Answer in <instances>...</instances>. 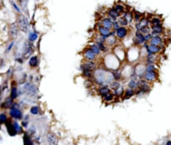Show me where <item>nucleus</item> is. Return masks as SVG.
Instances as JSON below:
<instances>
[{"label": "nucleus", "mask_w": 171, "mask_h": 145, "mask_svg": "<svg viewBox=\"0 0 171 145\" xmlns=\"http://www.w3.org/2000/svg\"><path fill=\"white\" fill-rule=\"evenodd\" d=\"M93 78H94L95 83L99 86L111 84L115 79L113 71L103 69V68H100V69H97L93 73Z\"/></svg>", "instance_id": "f257e3e1"}, {"label": "nucleus", "mask_w": 171, "mask_h": 145, "mask_svg": "<svg viewBox=\"0 0 171 145\" xmlns=\"http://www.w3.org/2000/svg\"><path fill=\"white\" fill-rule=\"evenodd\" d=\"M17 24H18L19 28L21 31L23 32H27L28 31V28H29V22L27 20L26 17L22 14H19L18 17H17Z\"/></svg>", "instance_id": "f03ea898"}, {"label": "nucleus", "mask_w": 171, "mask_h": 145, "mask_svg": "<svg viewBox=\"0 0 171 145\" xmlns=\"http://www.w3.org/2000/svg\"><path fill=\"white\" fill-rule=\"evenodd\" d=\"M34 51V47H33V44H32V42L30 41H27L25 42V46L23 48V55H22V57L24 58V59H27V58H29L31 56V54L33 53Z\"/></svg>", "instance_id": "7ed1b4c3"}, {"label": "nucleus", "mask_w": 171, "mask_h": 145, "mask_svg": "<svg viewBox=\"0 0 171 145\" xmlns=\"http://www.w3.org/2000/svg\"><path fill=\"white\" fill-rule=\"evenodd\" d=\"M148 82H149V81H147L145 79H142L138 82V88H139L140 93H147L150 91L151 86H150V84Z\"/></svg>", "instance_id": "20e7f679"}, {"label": "nucleus", "mask_w": 171, "mask_h": 145, "mask_svg": "<svg viewBox=\"0 0 171 145\" xmlns=\"http://www.w3.org/2000/svg\"><path fill=\"white\" fill-rule=\"evenodd\" d=\"M23 91L26 94H28V95L33 96V95H36L37 88L32 83H25L23 85Z\"/></svg>", "instance_id": "39448f33"}, {"label": "nucleus", "mask_w": 171, "mask_h": 145, "mask_svg": "<svg viewBox=\"0 0 171 145\" xmlns=\"http://www.w3.org/2000/svg\"><path fill=\"white\" fill-rule=\"evenodd\" d=\"M9 115H10V117H11V118L16 119V120H20V119H22V117H23L21 110H20L19 108H15V107H11V108H10Z\"/></svg>", "instance_id": "423d86ee"}, {"label": "nucleus", "mask_w": 171, "mask_h": 145, "mask_svg": "<svg viewBox=\"0 0 171 145\" xmlns=\"http://www.w3.org/2000/svg\"><path fill=\"white\" fill-rule=\"evenodd\" d=\"M98 32H99V34L101 35V36H104L105 38L111 36V35L116 34V32H111V30H110V28L103 26V25H102V26H100L99 28H98Z\"/></svg>", "instance_id": "0eeeda50"}, {"label": "nucleus", "mask_w": 171, "mask_h": 145, "mask_svg": "<svg viewBox=\"0 0 171 145\" xmlns=\"http://www.w3.org/2000/svg\"><path fill=\"white\" fill-rule=\"evenodd\" d=\"M135 44L136 45H140V44H143V43L146 42L145 40V34L140 31V30H137L136 33H135V40H134Z\"/></svg>", "instance_id": "6e6552de"}, {"label": "nucleus", "mask_w": 171, "mask_h": 145, "mask_svg": "<svg viewBox=\"0 0 171 145\" xmlns=\"http://www.w3.org/2000/svg\"><path fill=\"white\" fill-rule=\"evenodd\" d=\"M18 24L16 23H12L9 27V36L11 39H15L18 35Z\"/></svg>", "instance_id": "1a4fd4ad"}, {"label": "nucleus", "mask_w": 171, "mask_h": 145, "mask_svg": "<svg viewBox=\"0 0 171 145\" xmlns=\"http://www.w3.org/2000/svg\"><path fill=\"white\" fill-rule=\"evenodd\" d=\"M97 67V64L93 60H87L86 62L82 63L81 69H89V70H94Z\"/></svg>", "instance_id": "9d476101"}, {"label": "nucleus", "mask_w": 171, "mask_h": 145, "mask_svg": "<svg viewBox=\"0 0 171 145\" xmlns=\"http://www.w3.org/2000/svg\"><path fill=\"white\" fill-rule=\"evenodd\" d=\"M116 32V36L119 38V39H123V38L126 37V35L128 34V30L125 26H120L119 28L115 30Z\"/></svg>", "instance_id": "9b49d317"}, {"label": "nucleus", "mask_w": 171, "mask_h": 145, "mask_svg": "<svg viewBox=\"0 0 171 145\" xmlns=\"http://www.w3.org/2000/svg\"><path fill=\"white\" fill-rule=\"evenodd\" d=\"M157 78V74L155 71H146L144 74V79L149 81V82H153Z\"/></svg>", "instance_id": "f8f14e48"}, {"label": "nucleus", "mask_w": 171, "mask_h": 145, "mask_svg": "<svg viewBox=\"0 0 171 145\" xmlns=\"http://www.w3.org/2000/svg\"><path fill=\"white\" fill-rule=\"evenodd\" d=\"M146 50H147L148 53L156 54V53L161 51V48L159 47V45H155V44H151V43H150V45H147Z\"/></svg>", "instance_id": "ddd939ff"}, {"label": "nucleus", "mask_w": 171, "mask_h": 145, "mask_svg": "<svg viewBox=\"0 0 171 145\" xmlns=\"http://www.w3.org/2000/svg\"><path fill=\"white\" fill-rule=\"evenodd\" d=\"M84 57L86 58L87 60H94L95 58H96V53L95 52H93L91 49H86L84 51Z\"/></svg>", "instance_id": "4468645a"}, {"label": "nucleus", "mask_w": 171, "mask_h": 145, "mask_svg": "<svg viewBox=\"0 0 171 145\" xmlns=\"http://www.w3.org/2000/svg\"><path fill=\"white\" fill-rule=\"evenodd\" d=\"M6 129H7V132H8V134H10L11 136H14L16 135V131H15L14 129V126H13V122H10V121H7L6 123Z\"/></svg>", "instance_id": "2eb2a0df"}, {"label": "nucleus", "mask_w": 171, "mask_h": 145, "mask_svg": "<svg viewBox=\"0 0 171 145\" xmlns=\"http://www.w3.org/2000/svg\"><path fill=\"white\" fill-rule=\"evenodd\" d=\"M110 92H111V90H110V88L108 87V85H102L98 88V93H99V95L102 96V97Z\"/></svg>", "instance_id": "dca6fc26"}, {"label": "nucleus", "mask_w": 171, "mask_h": 145, "mask_svg": "<svg viewBox=\"0 0 171 145\" xmlns=\"http://www.w3.org/2000/svg\"><path fill=\"white\" fill-rule=\"evenodd\" d=\"M107 14H108V16H109L112 20L118 19V18H119V16H120V13L117 11V10H115L114 8L108 10V13Z\"/></svg>", "instance_id": "f3484780"}, {"label": "nucleus", "mask_w": 171, "mask_h": 145, "mask_svg": "<svg viewBox=\"0 0 171 145\" xmlns=\"http://www.w3.org/2000/svg\"><path fill=\"white\" fill-rule=\"evenodd\" d=\"M23 143L25 145H32L33 144V140L31 138V135L28 133V132H25L23 135Z\"/></svg>", "instance_id": "a211bd4d"}, {"label": "nucleus", "mask_w": 171, "mask_h": 145, "mask_svg": "<svg viewBox=\"0 0 171 145\" xmlns=\"http://www.w3.org/2000/svg\"><path fill=\"white\" fill-rule=\"evenodd\" d=\"M150 43L151 44H155V45H161L162 44V38L160 35H155V36H153L151 38V40H150Z\"/></svg>", "instance_id": "6ab92c4d"}, {"label": "nucleus", "mask_w": 171, "mask_h": 145, "mask_svg": "<svg viewBox=\"0 0 171 145\" xmlns=\"http://www.w3.org/2000/svg\"><path fill=\"white\" fill-rule=\"evenodd\" d=\"M101 23L103 26H105V27H108V28H111V27H113V23H114V21L110 18H104V19H102L101 20Z\"/></svg>", "instance_id": "aec40b11"}, {"label": "nucleus", "mask_w": 171, "mask_h": 145, "mask_svg": "<svg viewBox=\"0 0 171 145\" xmlns=\"http://www.w3.org/2000/svg\"><path fill=\"white\" fill-rule=\"evenodd\" d=\"M162 32H163V28H162L161 25H158V26H152L151 33H152L153 36H155V35H160Z\"/></svg>", "instance_id": "412c9836"}, {"label": "nucleus", "mask_w": 171, "mask_h": 145, "mask_svg": "<svg viewBox=\"0 0 171 145\" xmlns=\"http://www.w3.org/2000/svg\"><path fill=\"white\" fill-rule=\"evenodd\" d=\"M13 99L11 97L9 98H6L4 100V102H2V108H11V106L13 105Z\"/></svg>", "instance_id": "4be33fe9"}, {"label": "nucleus", "mask_w": 171, "mask_h": 145, "mask_svg": "<svg viewBox=\"0 0 171 145\" xmlns=\"http://www.w3.org/2000/svg\"><path fill=\"white\" fill-rule=\"evenodd\" d=\"M19 94L20 93H19L18 88H17L13 83V86H12V88H11V92H10V97H11L12 99H16L17 97H18Z\"/></svg>", "instance_id": "5701e85b"}, {"label": "nucleus", "mask_w": 171, "mask_h": 145, "mask_svg": "<svg viewBox=\"0 0 171 145\" xmlns=\"http://www.w3.org/2000/svg\"><path fill=\"white\" fill-rule=\"evenodd\" d=\"M39 64V60H38V57L37 56H32V57H30V59H29V65H30V67H36V66H38Z\"/></svg>", "instance_id": "b1692460"}, {"label": "nucleus", "mask_w": 171, "mask_h": 145, "mask_svg": "<svg viewBox=\"0 0 171 145\" xmlns=\"http://www.w3.org/2000/svg\"><path fill=\"white\" fill-rule=\"evenodd\" d=\"M47 141L49 144H57V137L52 133L47 134Z\"/></svg>", "instance_id": "393cba45"}, {"label": "nucleus", "mask_w": 171, "mask_h": 145, "mask_svg": "<svg viewBox=\"0 0 171 145\" xmlns=\"http://www.w3.org/2000/svg\"><path fill=\"white\" fill-rule=\"evenodd\" d=\"M123 17L126 19V21L128 22V23H131L133 18H134V16H133V14L131 13V12H124V14H123Z\"/></svg>", "instance_id": "a878e982"}, {"label": "nucleus", "mask_w": 171, "mask_h": 145, "mask_svg": "<svg viewBox=\"0 0 171 145\" xmlns=\"http://www.w3.org/2000/svg\"><path fill=\"white\" fill-rule=\"evenodd\" d=\"M150 23L152 24V26H158V25H161L162 21L160 18H157V17H153V18L150 20Z\"/></svg>", "instance_id": "bb28decb"}, {"label": "nucleus", "mask_w": 171, "mask_h": 145, "mask_svg": "<svg viewBox=\"0 0 171 145\" xmlns=\"http://www.w3.org/2000/svg\"><path fill=\"white\" fill-rule=\"evenodd\" d=\"M106 40H107V44L109 45V46H111V45L113 46V45H115V44H116V42H117L116 38L113 36V35H111V36H109V37H107Z\"/></svg>", "instance_id": "cd10ccee"}, {"label": "nucleus", "mask_w": 171, "mask_h": 145, "mask_svg": "<svg viewBox=\"0 0 171 145\" xmlns=\"http://www.w3.org/2000/svg\"><path fill=\"white\" fill-rule=\"evenodd\" d=\"M114 95H115V94L112 93V92L108 93V94H106V95L103 96V100H104L105 102H110V101L113 100V98H114Z\"/></svg>", "instance_id": "c85d7f7f"}, {"label": "nucleus", "mask_w": 171, "mask_h": 145, "mask_svg": "<svg viewBox=\"0 0 171 145\" xmlns=\"http://www.w3.org/2000/svg\"><path fill=\"white\" fill-rule=\"evenodd\" d=\"M133 95H134V90H133V89H131V88L128 87L127 90L124 92V98H125V99H128V98L132 97Z\"/></svg>", "instance_id": "c756f323"}, {"label": "nucleus", "mask_w": 171, "mask_h": 145, "mask_svg": "<svg viewBox=\"0 0 171 145\" xmlns=\"http://www.w3.org/2000/svg\"><path fill=\"white\" fill-rule=\"evenodd\" d=\"M114 94L116 96H121L122 94H124V90H123V86L122 85H120V86H118V87L116 89H114Z\"/></svg>", "instance_id": "7c9ffc66"}, {"label": "nucleus", "mask_w": 171, "mask_h": 145, "mask_svg": "<svg viewBox=\"0 0 171 145\" xmlns=\"http://www.w3.org/2000/svg\"><path fill=\"white\" fill-rule=\"evenodd\" d=\"M146 61H147V63H154L155 61H156L155 54H153V53H148Z\"/></svg>", "instance_id": "2f4dec72"}, {"label": "nucleus", "mask_w": 171, "mask_h": 145, "mask_svg": "<svg viewBox=\"0 0 171 145\" xmlns=\"http://www.w3.org/2000/svg\"><path fill=\"white\" fill-rule=\"evenodd\" d=\"M128 87L129 88H131V89H137L138 88V82L136 80H133V79H131L129 81V83H128Z\"/></svg>", "instance_id": "473e14b6"}, {"label": "nucleus", "mask_w": 171, "mask_h": 145, "mask_svg": "<svg viewBox=\"0 0 171 145\" xmlns=\"http://www.w3.org/2000/svg\"><path fill=\"white\" fill-rule=\"evenodd\" d=\"M13 126H14V129L17 134H21L22 132H23V130H22V127L23 126H20L17 122H13Z\"/></svg>", "instance_id": "72a5a7b5"}, {"label": "nucleus", "mask_w": 171, "mask_h": 145, "mask_svg": "<svg viewBox=\"0 0 171 145\" xmlns=\"http://www.w3.org/2000/svg\"><path fill=\"white\" fill-rule=\"evenodd\" d=\"M82 73H83V75H84L86 78H91V77H93L92 70H89V69H82Z\"/></svg>", "instance_id": "f704fd0d"}, {"label": "nucleus", "mask_w": 171, "mask_h": 145, "mask_svg": "<svg viewBox=\"0 0 171 145\" xmlns=\"http://www.w3.org/2000/svg\"><path fill=\"white\" fill-rule=\"evenodd\" d=\"M37 38H38V34L35 31H32L29 33V40L31 42H34L35 40H37Z\"/></svg>", "instance_id": "c9c22d12"}, {"label": "nucleus", "mask_w": 171, "mask_h": 145, "mask_svg": "<svg viewBox=\"0 0 171 145\" xmlns=\"http://www.w3.org/2000/svg\"><path fill=\"white\" fill-rule=\"evenodd\" d=\"M90 49H91L93 52L96 53V54H99V53L101 52V50H100V48H99V46H98L97 43H95V44H92L91 46H90Z\"/></svg>", "instance_id": "e433bc0d"}, {"label": "nucleus", "mask_w": 171, "mask_h": 145, "mask_svg": "<svg viewBox=\"0 0 171 145\" xmlns=\"http://www.w3.org/2000/svg\"><path fill=\"white\" fill-rule=\"evenodd\" d=\"M114 9L117 10L119 13H124V6H123L122 4H119V3L115 4L114 5Z\"/></svg>", "instance_id": "4c0bfd02"}, {"label": "nucleus", "mask_w": 171, "mask_h": 145, "mask_svg": "<svg viewBox=\"0 0 171 145\" xmlns=\"http://www.w3.org/2000/svg\"><path fill=\"white\" fill-rule=\"evenodd\" d=\"M7 121H8V118H7L6 114H4V113L0 114V123H1V124H5Z\"/></svg>", "instance_id": "58836bf2"}, {"label": "nucleus", "mask_w": 171, "mask_h": 145, "mask_svg": "<svg viewBox=\"0 0 171 145\" xmlns=\"http://www.w3.org/2000/svg\"><path fill=\"white\" fill-rule=\"evenodd\" d=\"M98 44V46H99L100 50H101L102 52H106L108 50V48L106 47V45L104 44V42H96Z\"/></svg>", "instance_id": "ea45409f"}, {"label": "nucleus", "mask_w": 171, "mask_h": 145, "mask_svg": "<svg viewBox=\"0 0 171 145\" xmlns=\"http://www.w3.org/2000/svg\"><path fill=\"white\" fill-rule=\"evenodd\" d=\"M39 107L38 106H32L31 108H30V113L33 114V115H36V114L39 113Z\"/></svg>", "instance_id": "a19ab883"}, {"label": "nucleus", "mask_w": 171, "mask_h": 145, "mask_svg": "<svg viewBox=\"0 0 171 145\" xmlns=\"http://www.w3.org/2000/svg\"><path fill=\"white\" fill-rule=\"evenodd\" d=\"M118 22H119L121 26H126V25L129 24V23H128V22L126 21V19H125L123 16H122V17H119V18H118Z\"/></svg>", "instance_id": "79ce46f5"}, {"label": "nucleus", "mask_w": 171, "mask_h": 145, "mask_svg": "<svg viewBox=\"0 0 171 145\" xmlns=\"http://www.w3.org/2000/svg\"><path fill=\"white\" fill-rule=\"evenodd\" d=\"M146 71H155V67L153 65V63H147V66H146Z\"/></svg>", "instance_id": "37998d69"}, {"label": "nucleus", "mask_w": 171, "mask_h": 145, "mask_svg": "<svg viewBox=\"0 0 171 145\" xmlns=\"http://www.w3.org/2000/svg\"><path fill=\"white\" fill-rule=\"evenodd\" d=\"M140 31H141L143 34H147V33L151 32V30H150V28L148 26H144V27H142V28L140 29Z\"/></svg>", "instance_id": "c03bdc74"}, {"label": "nucleus", "mask_w": 171, "mask_h": 145, "mask_svg": "<svg viewBox=\"0 0 171 145\" xmlns=\"http://www.w3.org/2000/svg\"><path fill=\"white\" fill-rule=\"evenodd\" d=\"M142 17H141V14L139 13V12H135L134 13V19L136 20V22H138L139 21L140 19H141Z\"/></svg>", "instance_id": "a18cd8bd"}, {"label": "nucleus", "mask_w": 171, "mask_h": 145, "mask_svg": "<svg viewBox=\"0 0 171 145\" xmlns=\"http://www.w3.org/2000/svg\"><path fill=\"white\" fill-rule=\"evenodd\" d=\"M152 37H153L152 33H147V34H145V40H146V41H150Z\"/></svg>", "instance_id": "49530a36"}, {"label": "nucleus", "mask_w": 171, "mask_h": 145, "mask_svg": "<svg viewBox=\"0 0 171 145\" xmlns=\"http://www.w3.org/2000/svg\"><path fill=\"white\" fill-rule=\"evenodd\" d=\"M120 26H121V25H120L119 22H118V21H114V23H113V27H114V28H115V30L119 28Z\"/></svg>", "instance_id": "de8ad7c7"}, {"label": "nucleus", "mask_w": 171, "mask_h": 145, "mask_svg": "<svg viewBox=\"0 0 171 145\" xmlns=\"http://www.w3.org/2000/svg\"><path fill=\"white\" fill-rule=\"evenodd\" d=\"M11 4H12V6H13V8H14L15 10H16L17 12H20V9L18 8V6H17V5L15 4L13 1H11Z\"/></svg>", "instance_id": "09e8293b"}, {"label": "nucleus", "mask_w": 171, "mask_h": 145, "mask_svg": "<svg viewBox=\"0 0 171 145\" xmlns=\"http://www.w3.org/2000/svg\"><path fill=\"white\" fill-rule=\"evenodd\" d=\"M13 45H14V43H13V42H11V43H10V44L8 45V47L6 48V53H7V52H9L10 50H11V48L13 47Z\"/></svg>", "instance_id": "8fccbe9b"}, {"label": "nucleus", "mask_w": 171, "mask_h": 145, "mask_svg": "<svg viewBox=\"0 0 171 145\" xmlns=\"http://www.w3.org/2000/svg\"><path fill=\"white\" fill-rule=\"evenodd\" d=\"M28 133L30 134V135H34V134H35V128H34V127H31V128H30V130H29Z\"/></svg>", "instance_id": "3c124183"}, {"label": "nucleus", "mask_w": 171, "mask_h": 145, "mask_svg": "<svg viewBox=\"0 0 171 145\" xmlns=\"http://www.w3.org/2000/svg\"><path fill=\"white\" fill-rule=\"evenodd\" d=\"M27 125H28V120H23V122H22V126L27 127Z\"/></svg>", "instance_id": "603ef678"}, {"label": "nucleus", "mask_w": 171, "mask_h": 145, "mask_svg": "<svg viewBox=\"0 0 171 145\" xmlns=\"http://www.w3.org/2000/svg\"><path fill=\"white\" fill-rule=\"evenodd\" d=\"M22 78H24V79H26V74H24V75H23V77H22ZM19 82H20V83H21V84H23V83L25 82V80H23V79H21V80H20V81H19Z\"/></svg>", "instance_id": "864d4df0"}, {"label": "nucleus", "mask_w": 171, "mask_h": 145, "mask_svg": "<svg viewBox=\"0 0 171 145\" xmlns=\"http://www.w3.org/2000/svg\"><path fill=\"white\" fill-rule=\"evenodd\" d=\"M166 144H167V145H168V144L171 145V141H167V142H166Z\"/></svg>", "instance_id": "5fc2aeb1"}]
</instances>
